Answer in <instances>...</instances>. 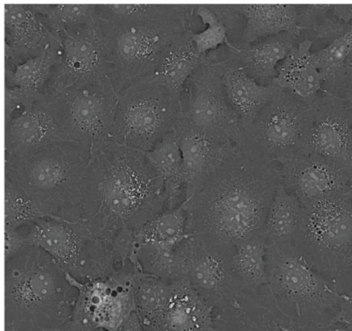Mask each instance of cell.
<instances>
[{
  "label": "cell",
  "instance_id": "49",
  "mask_svg": "<svg viewBox=\"0 0 352 331\" xmlns=\"http://www.w3.org/2000/svg\"><path fill=\"white\" fill-rule=\"evenodd\" d=\"M91 331H107V330H91Z\"/></svg>",
  "mask_w": 352,
  "mask_h": 331
},
{
  "label": "cell",
  "instance_id": "41",
  "mask_svg": "<svg viewBox=\"0 0 352 331\" xmlns=\"http://www.w3.org/2000/svg\"><path fill=\"white\" fill-rule=\"evenodd\" d=\"M29 246L25 236L21 234L19 230L4 229V262L17 257Z\"/></svg>",
  "mask_w": 352,
  "mask_h": 331
},
{
  "label": "cell",
  "instance_id": "37",
  "mask_svg": "<svg viewBox=\"0 0 352 331\" xmlns=\"http://www.w3.org/2000/svg\"><path fill=\"white\" fill-rule=\"evenodd\" d=\"M194 15L201 19L206 25L205 30L199 32H192V40L197 51L201 55H208L210 52L216 50L220 46L229 45V30L220 21L210 4H195Z\"/></svg>",
  "mask_w": 352,
  "mask_h": 331
},
{
  "label": "cell",
  "instance_id": "3",
  "mask_svg": "<svg viewBox=\"0 0 352 331\" xmlns=\"http://www.w3.org/2000/svg\"><path fill=\"white\" fill-rule=\"evenodd\" d=\"M77 293L48 253L29 246L4 262V330L63 331Z\"/></svg>",
  "mask_w": 352,
  "mask_h": 331
},
{
  "label": "cell",
  "instance_id": "32",
  "mask_svg": "<svg viewBox=\"0 0 352 331\" xmlns=\"http://www.w3.org/2000/svg\"><path fill=\"white\" fill-rule=\"evenodd\" d=\"M267 248L263 231L234 247L232 267L241 292H258L269 285Z\"/></svg>",
  "mask_w": 352,
  "mask_h": 331
},
{
  "label": "cell",
  "instance_id": "39",
  "mask_svg": "<svg viewBox=\"0 0 352 331\" xmlns=\"http://www.w3.org/2000/svg\"><path fill=\"white\" fill-rule=\"evenodd\" d=\"M349 25V23L342 22L328 13L311 28V32L316 34L314 39H328L331 42L341 37L346 32Z\"/></svg>",
  "mask_w": 352,
  "mask_h": 331
},
{
  "label": "cell",
  "instance_id": "19",
  "mask_svg": "<svg viewBox=\"0 0 352 331\" xmlns=\"http://www.w3.org/2000/svg\"><path fill=\"white\" fill-rule=\"evenodd\" d=\"M183 161L185 201H189L208 176L229 157L243 151L234 143L218 139L180 116L175 128Z\"/></svg>",
  "mask_w": 352,
  "mask_h": 331
},
{
  "label": "cell",
  "instance_id": "21",
  "mask_svg": "<svg viewBox=\"0 0 352 331\" xmlns=\"http://www.w3.org/2000/svg\"><path fill=\"white\" fill-rule=\"evenodd\" d=\"M4 65H19L44 53L54 35L30 3H3Z\"/></svg>",
  "mask_w": 352,
  "mask_h": 331
},
{
  "label": "cell",
  "instance_id": "33",
  "mask_svg": "<svg viewBox=\"0 0 352 331\" xmlns=\"http://www.w3.org/2000/svg\"><path fill=\"white\" fill-rule=\"evenodd\" d=\"M302 207L301 201L281 182L274 192L263 229L269 247L292 243L301 218Z\"/></svg>",
  "mask_w": 352,
  "mask_h": 331
},
{
  "label": "cell",
  "instance_id": "30",
  "mask_svg": "<svg viewBox=\"0 0 352 331\" xmlns=\"http://www.w3.org/2000/svg\"><path fill=\"white\" fill-rule=\"evenodd\" d=\"M192 32L193 30L189 28L173 41L154 75L180 100H182L187 82L208 56L201 55L197 51L192 40Z\"/></svg>",
  "mask_w": 352,
  "mask_h": 331
},
{
  "label": "cell",
  "instance_id": "42",
  "mask_svg": "<svg viewBox=\"0 0 352 331\" xmlns=\"http://www.w3.org/2000/svg\"><path fill=\"white\" fill-rule=\"evenodd\" d=\"M352 86V51L342 63L334 80L328 86L324 87L323 90L340 95L342 90Z\"/></svg>",
  "mask_w": 352,
  "mask_h": 331
},
{
  "label": "cell",
  "instance_id": "34",
  "mask_svg": "<svg viewBox=\"0 0 352 331\" xmlns=\"http://www.w3.org/2000/svg\"><path fill=\"white\" fill-rule=\"evenodd\" d=\"M170 295V281L138 270L135 284V313L143 330H156L168 309Z\"/></svg>",
  "mask_w": 352,
  "mask_h": 331
},
{
  "label": "cell",
  "instance_id": "28",
  "mask_svg": "<svg viewBox=\"0 0 352 331\" xmlns=\"http://www.w3.org/2000/svg\"><path fill=\"white\" fill-rule=\"evenodd\" d=\"M245 20L241 42L252 43L258 40L287 34L299 37L302 28L298 23V4H234Z\"/></svg>",
  "mask_w": 352,
  "mask_h": 331
},
{
  "label": "cell",
  "instance_id": "13",
  "mask_svg": "<svg viewBox=\"0 0 352 331\" xmlns=\"http://www.w3.org/2000/svg\"><path fill=\"white\" fill-rule=\"evenodd\" d=\"M182 116L218 139L245 148V130L223 86L220 60L208 56L185 86Z\"/></svg>",
  "mask_w": 352,
  "mask_h": 331
},
{
  "label": "cell",
  "instance_id": "43",
  "mask_svg": "<svg viewBox=\"0 0 352 331\" xmlns=\"http://www.w3.org/2000/svg\"><path fill=\"white\" fill-rule=\"evenodd\" d=\"M210 5L231 34V32L236 30L239 21L243 19L241 14L236 10L234 4H210Z\"/></svg>",
  "mask_w": 352,
  "mask_h": 331
},
{
  "label": "cell",
  "instance_id": "12",
  "mask_svg": "<svg viewBox=\"0 0 352 331\" xmlns=\"http://www.w3.org/2000/svg\"><path fill=\"white\" fill-rule=\"evenodd\" d=\"M43 100L50 105L72 137L91 152L112 138L118 95L111 84L46 91Z\"/></svg>",
  "mask_w": 352,
  "mask_h": 331
},
{
  "label": "cell",
  "instance_id": "6",
  "mask_svg": "<svg viewBox=\"0 0 352 331\" xmlns=\"http://www.w3.org/2000/svg\"><path fill=\"white\" fill-rule=\"evenodd\" d=\"M96 22L107 49L108 80L118 96L153 77L173 41L192 28L188 22L163 27Z\"/></svg>",
  "mask_w": 352,
  "mask_h": 331
},
{
  "label": "cell",
  "instance_id": "26",
  "mask_svg": "<svg viewBox=\"0 0 352 331\" xmlns=\"http://www.w3.org/2000/svg\"><path fill=\"white\" fill-rule=\"evenodd\" d=\"M194 10L195 4L98 3L96 18L115 25L163 27L192 23Z\"/></svg>",
  "mask_w": 352,
  "mask_h": 331
},
{
  "label": "cell",
  "instance_id": "20",
  "mask_svg": "<svg viewBox=\"0 0 352 331\" xmlns=\"http://www.w3.org/2000/svg\"><path fill=\"white\" fill-rule=\"evenodd\" d=\"M281 182L301 203L351 192L352 171L327 157L300 155L278 161Z\"/></svg>",
  "mask_w": 352,
  "mask_h": 331
},
{
  "label": "cell",
  "instance_id": "1",
  "mask_svg": "<svg viewBox=\"0 0 352 331\" xmlns=\"http://www.w3.org/2000/svg\"><path fill=\"white\" fill-rule=\"evenodd\" d=\"M280 183L278 163L243 151L229 157L183 203L188 236L233 253L241 242L261 233Z\"/></svg>",
  "mask_w": 352,
  "mask_h": 331
},
{
  "label": "cell",
  "instance_id": "46",
  "mask_svg": "<svg viewBox=\"0 0 352 331\" xmlns=\"http://www.w3.org/2000/svg\"><path fill=\"white\" fill-rule=\"evenodd\" d=\"M121 331H145L143 330L142 323H140V319H138L137 313H133L131 317L130 320L124 326L123 330Z\"/></svg>",
  "mask_w": 352,
  "mask_h": 331
},
{
  "label": "cell",
  "instance_id": "15",
  "mask_svg": "<svg viewBox=\"0 0 352 331\" xmlns=\"http://www.w3.org/2000/svg\"><path fill=\"white\" fill-rule=\"evenodd\" d=\"M178 279L186 278L214 308L241 292L232 267V253L188 236L176 249Z\"/></svg>",
  "mask_w": 352,
  "mask_h": 331
},
{
  "label": "cell",
  "instance_id": "17",
  "mask_svg": "<svg viewBox=\"0 0 352 331\" xmlns=\"http://www.w3.org/2000/svg\"><path fill=\"white\" fill-rule=\"evenodd\" d=\"M70 141L75 140L43 98L4 119V159H25Z\"/></svg>",
  "mask_w": 352,
  "mask_h": 331
},
{
  "label": "cell",
  "instance_id": "25",
  "mask_svg": "<svg viewBox=\"0 0 352 331\" xmlns=\"http://www.w3.org/2000/svg\"><path fill=\"white\" fill-rule=\"evenodd\" d=\"M316 39L305 38L297 43L278 67L274 83L309 104H314L323 91L324 79L311 51Z\"/></svg>",
  "mask_w": 352,
  "mask_h": 331
},
{
  "label": "cell",
  "instance_id": "9",
  "mask_svg": "<svg viewBox=\"0 0 352 331\" xmlns=\"http://www.w3.org/2000/svg\"><path fill=\"white\" fill-rule=\"evenodd\" d=\"M182 114V100L163 81L151 77L118 96L112 138L150 152L173 130Z\"/></svg>",
  "mask_w": 352,
  "mask_h": 331
},
{
  "label": "cell",
  "instance_id": "45",
  "mask_svg": "<svg viewBox=\"0 0 352 331\" xmlns=\"http://www.w3.org/2000/svg\"><path fill=\"white\" fill-rule=\"evenodd\" d=\"M330 13L342 22L349 25L352 22V4H333Z\"/></svg>",
  "mask_w": 352,
  "mask_h": 331
},
{
  "label": "cell",
  "instance_id": "11",
  "mask_svg": "<svg viewBox=\"0 0 352 331\" xmlns=\"http://www.w3.org/2000/svg\"><path fill=\"white\" fill-rule=\"evenodd\" d=\"M138 267L121 265L105 279L81 282L67 274L76 288L72 317L63 331H121L135 313V284Z\"/></svg>",
  "mask_w": 352,
  "mask_h": 331
},
{
  "label": "cell",
  "instance_id": "47",
  "mask_svg": "<svg viewBox=\"0 0 352 331\" xmlns=\"http://www.w3.org/2000/svg\"><path fill=\"white\" fill-rule=\"evenodd\" d=\"M340 95H342V98L346 100V103L347 105V109H349V117H351V126H352V86L347 87V88L344 89L341 91Z\"/></svg>",
  "mask_w": 352,
  "mask_h": 331
},
{
  "label": "cell",
  "instance_id": "10",
  "mask_svg": "<svg viewBox=\"0 0 352 331\" xmlns=\"http://www.w3.org/2000/svg\"><path fill=\"white\" fill-rule=\"evenodd\" d=\"M311 117V106L280 89L246 129L243 151L272 163L304 155Z\"/></svg>",
  "mask_w": 352,
  "mask_h": 331
},
{
  "label": "cell",
  "instance_id": "4",
  "mask_svg": "<svg viewBox=\"0 0 352 331\" xmlns=\"http://www.w3.org/2000/svg\"><path fill=\"white\" fill-rule=\"evenodd\" d=\"M91 152L75 141L25 159H4V178L22 190L48 218L83 217V187Z\"/></svg>",
  "mask_w": 352,
  "mask_h": 331
},
{
  "label": "cell",
  "instance_id": "8",
  "mask_svg": "<svg viewBox=\"0 0 352 331\" xmlns=\"http://www.w3.org/2000/svg\"><path fill=\"white\" fill-rule=\"evenodd\" d=\"M28 243L43 250L77 280H98L116 273L111 246L100 238L83 217L43 218L29 225Z\"/></svg>",
  "mask_w": 352,
  "mask_h": 331
},
{
  "label": "cell",
  "instance_id": "16",
  "mask_svg": "<svg viewBox=\"0 0 352 331\" xmlns=\"http://www.w3.org/2000/svg\"><path fill=\"white\" fill-rule=\"evenodd\" d=\"M60 62L46 91L89 84H111L108 80L107 49L97 22L58 35Z\"/></svg>",
  "mask_w": 352,
  "mask_h": 331
},
{
  "label": "cell",
  "instance_id": "44",
  "mask_svg": "<svg viewBox=\"0 0 352 331\" xmlns=\"http://www.w3.org/2000/svg\"><path fill=\"white\" fill-rule=\"evenodd\" d=\"M336 323L342 326L346 331H352V288L342 293L339 310L335 319Z\"/></svg>",
  "mask_w": 352,
  "mask_h": 331
},
{
  "label": "cell",
  "instance_id": "40",
  "mask_svg": "<svg viewBox=\"0 0 352 331\" xmlns=\"http://www.w3.org/2000/svg\"><path fill=\"white\" fill-rule=\"evenodd\" d=\"M333 4H298V23L304 30H311L324 17L330 13Z\"/></svg>",
  "mask_w": 352,
  "mask_h": 331
},
{
  "label": "cell",
  "instance_id": "18",
  "mask_svg": "<svg viewBox=\"0 0 352 331\" xmlns=\"http://www.w3.org/2000/svg\"><path fill=\"white\" fill-rule=\"evenodd\" d=\"M311 115L305 154L327 157L352 171V126L344 98L323 90L311 105Z\"/></svg>",
  "mask_w": 352,
  "mask_h": 331
},
{
  "label": "cell",
  "instance_id": "38",
  "mask_svg": "<svg viewBox=\"0 0 352 331\" xmlns=\"http://www.w3.org/2000/svg\"><path fill=\"white\" fill-rule=\"evenodd\" d=\"M352 51V22L339 38L331 41L325 48L314 52V60L324 79V87L334 80L347 56Z\"/></svg>",
  "mask_w": 352,
  "mask_h": 331
},
{
  "label": "cell",
  "instance_id": "7",
  "mask_svg": "<svg viewBox=\"0 0 352 331\" xmlns=\"http://www.w3.org/2000/svg\"><path fill=\"white\" fill-rule=\"evenodd\" d=\"M270 290L278 304L302 318L336 323L342 292L338 284L311 269L292 243L267 248Z\"/></svg>",
  "mask_w": 352,
  "mask_h": 331
},
{
  "label": "cell",
  "instance_id": "14",
  "mask_svg": "<svg viewBox=\"0 0 352 331\" xmlns=\"http://www.w3.org/2000/svg\"><path fill=\"white\" fill-rule=\"evenodd\" d=\"M215 310L213 331H346L338 323L297 316L276 301L267 286L239 292Z\"/></svg>",
  "mask_w": 352,
  "mask_h": 331
},
{
  "label": "cell",
  "instance_id": "2",
  "mask_svg": "<svg viewBox=\"0 0 352 331\" xmlns=\"http://www.w3.org/2000/svg\"><path fill=\"white\" fill-rule=\"evenodd\" d=\"M166 209L164 181L146 156L110 139L91 150L83 187V218L110 246Z\"/></svg>",
  "mask_w": 352,
  "mask_h": 331
},
{
  "label": "cell",
  "instance_id": "5",
  "mask_svg": "<svg viewBox=\"0 0 352 331\" xmlns=\"http://www.w3.org/2000/svg\"><path fill=\"white\" fill-rule=\"evenodd\" d=\"M292 245L311 269L338 284L352 269V198L337 192L302 203Z\"/></svg>",
  "mask_w": 352,
  "mask_h": 331
},
{
  "label": "cell",
  "instance_id": "48",
  "mask_svg": "<svg viewBox=\"0 0 352 331\" xmlns=\"http://www.w3.org/2000/svg\"><path fill=\"white\" fill-rule=\"evenodd\" d=\"M351 196L352 198V175H351Z\"/></svg>",
  "mask_w": 352,
  "mask_h": 331
},
{
  "label": "cell",
  "instance_id": "27",
  "mask_svg": "<svg viewBox=\"0 0 352 331\" xmlns=\"http://www.w3.org/2000/svg\"><path fill=\"white\" fill-rule=\"evenodd\" d=\"M60 62V43L54 37L41 55L19 65H4V84L17 89L27 102L25 107L30 106L43 98Z\"/></svg>",
  "mask_w": 352,
  "mask_h": 331
},
{
  "label": "cell",
  "instance_id": "35",
  "mask_svg": "<svg viewBox=\"0 0 352 331\" xmlns=\"http://www.w3.org/2000/svg\"><path fill=\"white\" fill-rule=\"evenodd\" d=\"M30 6L57 39L63 32L96 20L95 3H30Z\"/></svg>",
  "mask_w": 352,
  "mask_h": 331
},
{
  "label": "cell",
  "instance_id": "23",
  "mask_svg": "<svg viewBox=\"0 0 352 331\" xmlns=\"http://www.w3.org/2000/svg\"><path fill=\"white\" fill-rule=\"evenodd\" d=\"M295 35L280 34L252 42H230L229 58L239 62L260 84L272 83L278 76V67L297 45Z\"/></svg>",
  "mask_w": 352,
  "mask_h": 331
},
{
  "label": "cell",
  "instance_id": "22",
  "mask_svg": "<svg viewBox=\"0 0 352 331\" xmlns=\"http://www.w3.org/2000/svg\"><path fill=\"white\" fill-rule=\"evenodd\" d=\"M222 82L228 102L238 114L245 130L252 126L271 102L278 88L274 82L260 84L233 58L220 60Z\"/></svg>",
  "mask_w": 352,
  "mask_h": 331
},
{
  "label": "cell",
  "instance_id": "31",
  "mask_svg": "<svg viewBox=\"0 0 352 331\" xmlns=\"http://www.w3.org/2000/svg\"><path fill=\"white\" fill-rule=\"evenodd\" d=\"M146 156L164 181L166 209L182 205L185 199L183 161L175 129L166 133Z\"/></svg>",
  "mask_w": 352,
  "mask_h": 331
},
{
  "label": "cell",
  "instance_id": "36",
  "mask_svg": "<svg viewBox=\"0 0 352 331\" xmlns=\"http://www.w3.org/2000/svg\"><path fill=\"white\" fill-rule=\"evenodd\" d=\"M46 217L27 194L4 178V229L19 230Z\"/></svg>",
  "mask_w": 352,
  "mask_h": 331
},
{
  "label": "cell",
  "instance_id": "29",
  "mask_svg": "<svg viewBox=\"0 0 352 331\" xmlns=\"http://www.w3.org/2000/svg\"><path fill=\"white\" fill-rule=\"evenodd\" d=\"M188 237L187 210L184 203L166 209L158 216L133 231V251L147 248L161 253H173Z\"/></svg>",
  "mask_w": 352,
  "mask_h": 331
},
{
  "label": "cell",
  "instance_id": "24",
  "mask_svg": "<svg viewBox=\"0 0 352 331\" xmlns=\"http://www.w3.org/2000/svg\"><path fill=\"white\" fill-rule=\"evenodd\" d=\"M215 308L186 278L171 281L168 309L155 331H213Z\"/></svg>",
  "mask_w": 352,
  "mask_h": 331
}]
</instances>
